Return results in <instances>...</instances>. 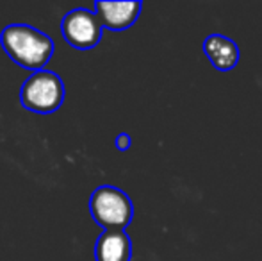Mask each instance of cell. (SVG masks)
<instances>
[{
    "instance_id": "cell-1",
    "label": "cell",
    "mask_w": 262,
    "mask_h": 261,
    "mask_svg": "<svg viewBox=\"0 0 262 261\" xmlns=\"http://www.w3.org/2000/svg\"><path fill=\"white\" fill-rule=\"evenodd\" d=\"M0 43L6 54L25 70L39 72L54 54V42L32 25L11 24L0 32Z\"/></svg>"
},
{
    "instance_id": "cell-2",
    "label": "cell",
    "mask_w": 262,
    "mask_h": 261,
    "mask_svg": "<svg viewBox=\"0 0 262 261\" xmlns=\"http://www.w3.org/2000/svg\"><path fill=\"white\" fill-rule=\"evenodd\" d=\"M20 101L29 111L39 115L54 113L64 102V83L50 70L34 72L25 79L20 91Z\"/></svg>"
},
{
    "instance_id": "cell-3",
    "label": "cell",
    "mask_w": 262,
    "mask_h": 261,
    "mask_svg": "<svg viewBox=\"0 0 262 261\" xmlns=\"http://www.w3.org/2000/svg\"><path fill=\"white\" fill-rule=\"evenodd\" d=\"M90 211L91 216L98 226L105 231L121 229L130 224L134 216V206L125 192H121L116 186H98L90 198Z\"/></svg>"
},
{
    "instance_id": "cell-4",
    "label": "cell",
    "mask_w": 262,
    "mask_h": 261,
    "mask_svg": "<svg viewBox=\"0 0 262 261\" xmlns=\"http://www.w3.org/2000/svg\"><path fill=\"white\" fill-rule=\"evenodd\" d=\"M61 31L68 45L79 50H90L100 43L102 39V25L98 24L95 13L88 9H73L64 14L61 24Z\"/></svg>"
},
{
    "instance_id": "cell-5",
    "label": "cell",
    "mask_w": 262,
    "mask_h": 261,
    "mask_svg": "<svg viewBox=\"0 0 262 261\" xmlns=\"http://www.w3.org/2000/svg\"><path fill=\"white\" fill-rule=\"evenodd\" d=\"M141 13V2H105L98 0L95 4V16L102 29L109 31H125L138 20Z\"/></svg>"
},
{
    "instance_id": "cell-6",
    "label": "cell",
    "mask_w": 262,
    "mask_h": 261,
    "mask_svg": "<svg viewBox=\"0 0 262 261\" xmlns=\"http://www.w3.org/2000/svg\"><path fill=\"white\" fill-rule=\"evenodd\" d=\"M97 261H130L132 244L130 238L121 229H109L98 236L95 245Z\"/></svg>"
},
{
    "instance_id": "cell-7",
    "label": "cell",
    "mask_w": 262,
    "mask_h": 261,
    "mask_svg": "<svg viewBox=\"0 0 262 261\" xmlns=\"http://www.w3.org/2000/svg\"><path fill=\"white\" fill-rule=\"evenodd\" d=\"M204 52L212 66L220 72H228L239 63V49L230 38L210 34L204 42Z\"/></svg>"
},
{
    "instance_id": "cell-8",
    "label": "cell",
    "mask_w": 262,
    "mask_h": 261,
    "mask_svg": "<svg viewBox=\"0 0 262 261\" xmlns=\"http://www.w3.org/2000/svg\"><path fill=\"white\" fill-rule=\"evenodd\" d=\"M130 143H132L130 136L125 134V132L118 134V136H116V139H114V145H116V149H118V150H127V149H130Z\"/></svg>"
}]
</instances>
